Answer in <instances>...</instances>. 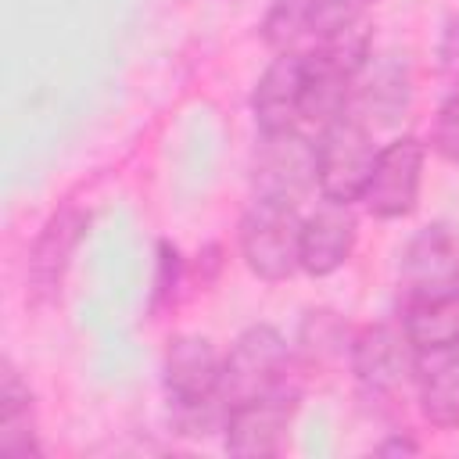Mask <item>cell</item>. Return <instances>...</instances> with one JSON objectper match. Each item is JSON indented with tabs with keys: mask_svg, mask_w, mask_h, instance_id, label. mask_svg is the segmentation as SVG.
<instances>
[{
	"mask_svg": "<svg viewBox=\"0 0 459 459\" xmlns=\"http://www.w3.org/2000/svg\"><path fill=\"white\" fill-rule=\"evenodd\" d=\"M437 65H441V75L459 86V14L445 22V32L437 39Z\"/></svg>",
	"mask_w": 459,
	"mask_h": 459,
	"instance_id": "44dd1931",
	"label": "cell"
},
{
	"mask_svg": "<svg viewBox=\"0 0 459 459\" xmlns=\"http://www.w3.org/2000/svg\"><path fill=\"white\" fill-rule=\"evenodd\" d=\"M308 0H273L262 22V36L273 50H290L301 32H308Z\"/></svg>",
	"mask_w": 459,
	"mask_h": 459,
	"instance_id": "ac0fdd59",
	"label": "cell"
},
{
	"mask_svg": "<svg viewBox=\"0 0 459 459\" xmlns=\"http://www.w3.org/2000/svg\"><path fill=\"white\" fill-rule=\"evenodd\" d=\"M298 384L287 377L283 384H276L273 391L244 402V405H233L222 430H226V448L233 455H244V459H265V455H276L280 445H283V434L298 412Z\"/></svg>",
	"mask_w": 459,
	"mask_h": 459,
	"instance_id": "ba28073f",
	"label": "cell"
},
{
	"mask_svg": "<svg viewBox=\"0 0 459 459\" xmlns=\"http://www.w3.org/2000/svg\"><path fill=\"white\" fill-rule=\"evenodd\" d=\"M301 93H305V54L280 50L265 72L255 82L251 111L258 122V133H280L294 129L301 118Z\"/></svg>",
	"mask_w": 459,
	"mask_h": 459,
	"instance_id": "7c38bea8",
	"label": "cell"
},
{
	"mask_svg": "<svg viewBox=\"0 0 459 459\" xmlns=\"http://www.w3.org/2000/svg\"><path fill=\"white\" fill-rule=\"evenodd\" d=\"M355 240H359V226L348 204L326 201L319 212H312L301 222V269L308 276L337 273L351 258Z\"/></svg>",
	"mask_w": 459,
	"mask_h": 459,
	"instance_id": "4fadbf2b",
	"label": "cell"
},
{
	"mask_svg": "<svg viewBox=\"0 0 459 459\" xmlns=\"http://www.w3.org/2000/svg\"><path fill=\"white\" fill-rule=\"evenodd\" d=\"M366 54H369V36L359 25L323 39L319 50L305 54V93H301L305 122L323 129L351 104L355 75H359Z\"/></svg>",
	"mask_w": 459,
	"mask_h": 459,
	"instance_id": "6da1fadb",
	"label": "cell"
},
{
	"mask_svg": "<svg viewBox=\"0 0 459 459\" xmlns=\"http://www.w3.org/2000/svg\"><path fill=\"white\" fill-rule=\"evenodd\" d=\"M351 108L373 126H394L412 104V65L405 50H369L351 90Z\"/></svg>",
	"mask_w": 459,
	"mask_h": 459,
	"instance_id": "30bf717a",
	"label": "cell"
},
{
	"mask_svg": "<svg viewBox=\"0 0 459 459\" xmlns=\"http://www.w3.org/2000/svg\"><path fill=\"white\" fill-rule=\"evenodd\" d=\"M319 176L316 186L323 194V201H337V204H351L362 197V186L373 172L377 161V143H373V129L369 122L348 104L333 122H326L319 129Z\"/></svg>",
	"mask_w": 459,
	"mask_h": 459,
	"instance_id": "7a4b0ae2",
	"label": "cell"
},
{
	"mask_svg": "<svg viewBox=\"0 0 459 459\" xmlns=\"http://www.w3.org/2000/svg\"><path fill=\"white\" fill-rule=\"evenodd\" d=\"M319 176V147L298 133H262L255 147V197H273L294 204L305 190L316 186Z\"/></svg>",
	"mask_w": 459,
	"mask_h": 459,
	"instance_id": "8992f818",
	"label": "cell"
},
{
	"mask_svg": "<svg viewBox=\"0 0 459 459\" xmlns=\"http://www.w3.org/2000/svg\"><path fill=\"white\" fill-rule=\"evenodd\" d=\"M301 215L287 201L255 197L240 219V255L244 265L265 280L280 283L301 269Z\"/></svg>",
	"mask_w": 459,
	"mask_h": 459,
	"instance_id": "3957f363",
	"label": "cell"
},
{
	"mask_svg": "<svg viewBox=\"0 0 459 459\" xmlns=\"http://www.w3.org/2000/svg\"><path fill=\"white\" fill-rule=\"evenodd\" d=\"M412 380L420 391L423 416L434 427H455L459 423V344L416 351Z\"/></svg>",
	"mask_w": 459,
	"mask_h": 459,
	"instance_id": "9a60e30c",
	"label": "cell"
},
{
	"mask_svg": "<svg viewBox=\"0 0 459 459\" xmlns=\"http://www.w3.org/2000/svg\"><path fill=\"white\" fill-rule=\"evenodd\" d=\"M366 0H308V32L319 36V39H330L344 29H351L359 22V11H362Z\"/></svg>",
	"mask_w": 459,
	"mask_h": 459,
	"instance_id": "d6986e66",
	"label": "cell"
},
{
	"mask_svg": "<svg viewBox=\"0 0 459 459\" xmlns=\"http://www.w3.org/2000/svg\"><path fill=\"white\" fill-rule=\"evenodd\" d=\"M423 161L427 147L416 136H394L377 151L373 172L362 186V204L377 219H402L416 208L420 201V183H423Z\"/></svg>",
	"mask_w": 459,
	"mask_h": 459,
	"instance_id": "52a82bcc",
	"label": "cell"
},
{
	"mask_svg": "<svg viewBox=\"0 0 459 459\" xmlns=\"http://www.w3.org/2000/svg\"><path fill=\"white\" fill-rule=\"evenodd\" d=\"M430 143L445 161H459V86H452V93L441 100L434 115Z\"/></svg>",
	"mask_w": 459,
	"mask_h": 459,
	"instance_id": "ffe728a7",
	"label": "cell"
},
{
	"mask_svg": "<svg viewBox=\"0 0 459 459\" xmlns=\"http://www.w3.org/2000/svg\"><path fill=\"white\" fill-rule=\"evenodd\" d=\"M402 326H405V333H409L416 351L459 344V298L409 301L405 316H402Z\"/></svg>",
	"mask_w": 459,
	"mask_h": 459,
	"instance_id": "e0dca14e",
	"label": "cell"
},
{
	"mask_svg": "<svg viewBox=\"0 0 459 459\" xmlns=\"http://www.w3.org/2000/svg\"><path fill=\"white\" fill-rule=\"evenodd\" d=\"M82 230H86V215L68 204V208L54 212L50 222L43 226V233L36 237V244L29 251V290L36 301L57 294Z\"/></svg>",
	"mask_w": 459,
	"mask_h": 459,
	"instance_id": "5bb4252c",
	"label": "cell"
},
{
	"mask_svg": "<svg viewBox=\"0 0 459 459\" xmlns=\"http://www.w3.org/2000/svg\"><path fill=\"white\" fill-rule=\"evenodd\" d=\"M222 351L197 333H183L165 351V391L176 409L219 402ZM222 405V402H219Z\"/></svg>",
	"mask_w": 459,
	"mask_h": 459,
	"instance_id": "8fae6325",
	"label": "cell"
},
{
	"mask_svg": "<svg viewBox=\"0 0 459 459\" xmlns=\"http://www.w3.org/2000/svg\"><path fill=\"white\" fill-rule=\"evenodd\" d=\"M416 369V348L405 326L377 323L351 341V373L366 398H391Z\"/></svg>",
	"mask_w": 459,
	"mask_h": 459,
	"instance_id": "9c48e42d",
	"label": "cell"
},
{
	"mask_svg": "<svg viewBox=\"0 0 459 459\" xmlns=\"http://www.w3.org/2000/svg\"><path fill=\"white\" fill-rule=\"evenodd\" d=\"M398 287L405 305L459 298V233L445 222L423 226L402 251Z\"/></svg>",
	"mask_w": 459,
	"mask_h": 459,
	"instance_id": "5b68a950",
	"label": "cell"
},
{
	"mask_svg": "<svg viewBox=\"0 0 459 459\" xmlns=\"http://www.w3.org/2000/svg\"><path fill=\"white\" fill-rule=\"evenodd\" d=\"M0 455H11V459L39 455L32 391L11 362H4V373H0Z\"/></svg>",
	"mask_w": 459,
	"mask_h": 459,
	"instance_id": "2e32d148",
	"label": "cell"
},
{
	"mask_svg": "<svg viewBox=\"0 0 459 459\" xmlns=\"http://www.w3.org/2000/svg\"><path fill=\"white\" fill-rule=\"evenodd\" d=\"M377 452H380V455H391V452H416V445H412V441H402V437H391V441H384Z\"/></svg>",
	"mask_w": 459,
	"mask_h": 459,
	"instance_id": "7402d4cb",
	"label": "cell"
},
{
	"mask_svg": "<svg viewBox=\"0 0 459 459\" xmlns=\"http://www.w3.org/2000/svg\"><path fill=\"white\" fill-rule=\"evenodd\" d=\"M290 369V344L287 337L269 326V323H255L247 326L230 351L222 355V380H219V402L226 405V416L233 405H244L265 391H273L276 384L287 380Z\"/></svg>",
	"mask_w": 459,
	"mask_h": 459,
	"instance_id": "277c9868",
	"label": "cell"
}]
</instances>
